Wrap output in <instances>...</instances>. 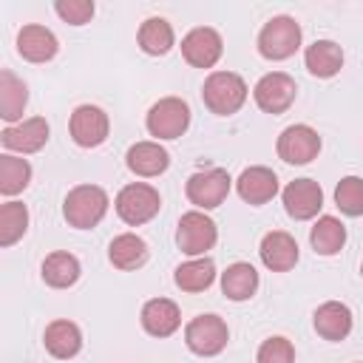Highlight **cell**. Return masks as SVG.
<instances>
[{"label": "cell", "instance_id": "cell-1", "mask_svg": "<svg viewBox=\"0 0 363 363\" xmlns=\"http://www.w3.org/2000/svg\"><path fill=\"white\" fill-rule=\"evenodd\" d=\"M108 204H111L108 193L99 184H77L68 190V196L62 201V216L71 227L91 230L105 218Z\"/></svg>", "mask_w": 363, "mask_h": 363}, {"label": "cell", "instance_id": "cell-2", "mask_svg": "<svg viewBox=\"0 0 363 363\" xmlns=\"http://www.w3.org/2000/svg\"><path fill=\"white\" fill-rule=\"evenodd\" d=\"M201 99L216 116H230L247 102V82L233 71H213L204 79Z\"/></svg>", "mask_w": 363, "mask_h": 363}, {"label": "cell", "instance_id": "cell-3", "mask_svg": "<svg viewBox=\"0 0 363 363\" xmlns=\"http://www.w3.org/2000/svg\"><path fill=\"white\" fill-rule=\"evenodd\" d=\"M298 48H301V26L295 17L278 14L264 23V28L258 34V54L264 60H272V62L289 60Z\"/></svg>", "mask_w": 363, "mask_h": 363}, {"label": "cell", "instance_id": "cell-4", "mask_svg": "<svg viewBox=\"0 0 363 363\" xmlns=\"http://www.w3.org/2000/svg\"><path fill=\"white\" fill-rule=\"evenodd\" d=\"M113 207H116V216H119L125 224L139 227V224L150 221V218L159 213L162 196H159L156 187H150V184H145V182H133V184H125V187L116 193Z\"/></svg>", "mask_w": 363, "mask_h": 363}, {"label": "cell", "instance_id": "cell-5", "mask_svg": "<svg viewBox=\"0 0 363 363\" xmlns=\"http://www.w3.org/2000/svg\"><path fill=\"white\" fill-rule=\"evenodd\" d=\"M145 125H147V133L156 139H179L190 125V108L179 96H164L150 105Z\"/></svg>", "mask_w": 363, "mask_h": 363}, {"label": "cell", "instance_id": "cell-6", "mask_svg": "<svg viewBox=\"0 0 363 363\" xmlns=\"http://www.w3.org/2000/svg\"><path fill=\"white\" fill-rule=\"evenodd\" d=\"M218 241V227L216 221L201 213V210H190L179 218V230H176V244L184 255H204L207 250H213V244Z\"/></svg>", "mask_w": 363, "mask_h": 363}, {"label": "cell", "instance_id": "cell-7", "mask_svg": "<svg viewBox=\"0 0 363 363\" xmlns=\"http://www.w3.org/2000/svg\"><path fill=\"white\" fill-rule=\"evenodd\" d=\"M227 340H230V329L218 315H199L184 329L187 349L193 354H201V357H213V354L224 352Z\"/></svg>", "mask_w": 363, "mask_h": 363}, {"label": "cell", "instance_id": "cell-8", "mask_svg": "<svg viewBox=\"0 0 363 363\" xmlns=\"http://www.w3.org/2000/svg\"><path fill=\"white\" fill-rule=\"evenodd\" d=\"M230 173L224 167H210V170H199L187 179L184 193L190 199V204H196L201 213L213 210L218 204H224L227 193H230Z\"/></svg>", "mask_w": 363, "mask_h": 363}, {"label": "cell", "instance_id": "cell-9", "mask_svg": "<svg viewBox=\"0 0 363 363\" xmlns=\"http://www.w3.org/2000/svg\"><path fill=\"white\" fill-rule=\"evenodd\" d=\"M295 94H298V85L289 74L284 71H269L264 74L255 88H252V96H255V105L264 111V113H284L289 111V105L295 102Z\"/></svg>", "mask_w": 363, "mask_h": 363}, {"label": "cell", "instance_id": "cell-10", "mask_svg": "<svg viewBox=\"0 0 363 363\" xmlns=\"http://www.w3.org/2000/svg\"><path fill=\"white\" fill-rule=\"evenodd\" d=\"M275 147L286 164H309L320 153V136L309 125H289L281 130Z\"/></svg>", "mask_w": 363, "mask_h": 363}, {"label": "cell", "instance_id": "cell-11", "mask_svg": "<svg viewBox=\"0 0 363 363\" xmlns=\"http://www.w3.org/2000/svg\"><path fill=\"white\" fill-rule=\"evenodd\" d=\"M68 130H71V139H74L79 147H99V145L108 139L111 119H108V113H105L102 108H96V105H79V108H74V113H71Z\"/></svg>", "mask_w": 363, "mask_h": 363}, {"label": "cell", "instance_id": "cell-12", "mask_svg": "<svg viewBox=\"0 0 363 363\" xmlns=\"http://www.w3.org/2000/svg\"><path fill=\"white\" fill-rule=\"evenodd\" d=\"M221 54H224V43L216 28L199 26V28L187 31L182 40V57L193 68H213L221 60Z\"/></svg>", "mask_w": 363, "mask_h": 363}, {"label": "cell", "instance_id": "cell-13", "mask_svg": "<svg viewBox=\"0 0 363 363\" xmlns=\"http://www.w3.org/2000/svg\"><path fill=\"white\" fill-rule=\"evenodd\" d=\"M323 207V190L315 179H295L284 187V210L295 221H309Z\"/></svg>", "mask_w": 363, "mask_h": 363}, {"label": "cell", "instance_id": "cell-14", "mask_svg": "<svg viewBox=\"0 0 363 363\" xmlns=\"http://www.w3.org/2000/svg\"><path fill=\"white\" fill-rule=\"evenodd\" d=\"M0 142L6 150H14V153H37L48 142V122L43 116L23 119V122L6 128L0 133Z\"/></svg>", "mask_w": 363, "mask_h": 363}, {"label": "cell", "instance_id": "cell-15", "mask_svg": "<svg viewBox=\"0 0 363 363\" xmlns=\"http://www.w3.org/2000/svg\"><path fill=\"white\" fill-rule=\"evenodd\" d=\"M57 51H60V43H57L51 28L37 26V23H28V26L20 28V34H17V54L23 60H28V62H48V60L57 57Z\"/></svg>", "mask_w": 363, "mask_h": 363}, {"label": "cell", "instance_id": "cell-16", "mask_svg": "<svg viewBox=\"0 0 363 363\" xmlns=\"http://www.w3.org/2000/svg\"><path fill=\"white\" fill-rule=\"evenodd\" d=\"M235 190H238V196L247 204L258 207V204H267L269 199H275V193H278V176L269 167H264V164H252V167L241 170V176L235 182Z\"/></svg>", "mask_w": 363, "mask_h": 363}, {"label": "cell", "instance_id": "cell-17", "mask_svg": "<svg viewBox=\"0 0 363 363\" xmlns=\"http://www.w3.org/2000/svg\"><path fill=\"white\" fill-rule=\"evenodd\" d=\"M258 252H261L264 267L272 269V272H289L298 264V241L289 233H284V230L267 233L261 238Z\"/></svg>", "mask_w": 363, "mask_h": 363}, {"label": "cell", "instance_id": "cell-18", "mask_svg": "<svg viewBox=\"0 0 363 363\" xmlns=\"http://www.w3.org/2000/svg\"><path fill=\"white\" fill-rule=\"evenodd\" d=\"M312 323H315V332H318L323 340L337 343V340H346V337H349L354 318H352V309H349L346 303H340V301H326V303H320V306L315 309Z\"/></svg>", "mask_w": 363, "mask_h": 363}, {"label": "cell", "instance_id": "cell-19", "mask_svg": "<svg viewBox=\"0 0 363 363\" xmlns=\"http://www.w3.org/2000/svg\"><path fill=\"white\" fill-rule=\"evenodd\" d=\"M182 326V312L170 298H150L142 306V329L153 337H170Z\"/></svg>", "mask_w": 363, "mask_h": 363}, {"label": "cell", "instance_id": "cell-20", "mask_svg": "<svg viewBox=\"0 0 363 363\" xmlns=\"http://www.w3.org/2000/svg\"><path fill=\"white\" fill-rule=\"evenodd\" d=\"M125 164H128L130 173L145 176V179H153V176H159V173L167 170L170 153H167L159 142H136V145L128 147Z\"/></svg>", "mask_w": 363, "mask_h": 363}, {"label": "cell", "instance_id": "cell-21", "mask_svg": "<svg viewBox=\"0 0 363 363\" xmlns=\"http://www.w3.org/2000/svg\"><path fill=\"white\" fill-rule=\"evenodd\" d=\"M43 343H45V352L57 360H68L74 354H79L82 349V332L74 320H51L45 326V335H43Z\"/></svg>", "mask_w": 363, "mask_h": 363}, {"label": "cell", "instance_id": "cell-22", "mask_svg": "<svg viewBox=\"0 0 363 363\" xmlns=\"http://www.w3.org/2000/svg\"><path fill=\"white\" fill-rule=\"evenodd\" d=\"M306 71L318 79H329L343 68V48L335 40H315L303 54Z\"/></svg>", "mask_w": 363, "mask_h": 363}, {"label": "cell", "instance_id": "cell-23", "mask_svg": "<svg viewBox=\"0 0 363 363\" xmlns=\"http://www.w3.org/2000/svg\"><path fill=\"white\" fill-rule=\"evenodd\" d=\"M79 272H82V267H79L77 255H71V252H65V250H57V252L45 255V261H43V267H40L43 281H45L48 286H54V289H68V286H74L77 278H79Z\"/></svg>", "mask_w": 363, "mask_h": 363}, {"label": "cell", "instance_id": "cell-24", "mask_svg": "<svg viewBox=\"0 0 363 363\" xmlns=\"http://www.w3.org/2000/svg\"><path fill=\"white\" fill-rule=\"evenodd\" d=\"M28 102V88L9 68L0 71V116L6 122H23V111Z\"/></svg>", "mask_w": 363, "mask_h": 363}, {"label": "cell", "instance_id": "cell-25", "mask_svg": "<svg viewBox=\"0 0 363 363\" xmlns=\"http://www.w3.org/2000/svg\"><path fill=\"white\" fill-rule=\"evenodd\" d=\"M108 258L116 269H139L147 261V244L145 238H139L136 233H122L111 241L108 247Z\"/></svg>", "mask_w": 363, "mask_h": 363}, {"label": "cell", "instance_id": "cell-26", "mask_svg": "<svg viewBox=\"0 0 363 363\" xmlns=\"http://www.w3.org/2000/svg\"><path fill=\"white\" fill-rule=\"evenodd\" d=\"M176 286L182 292H204L213 286L216 281V264L213 258L201 255V258H193V261H184L176 267V275H173Z\"/></svg>", "mask_w": 363, "mask_h": 363}, {"label": "cell", "instance_id": "cell-27", "mask_svg": "<svg viewBox=\"0 0 363 363\" xmlns=\"http://www.w3.org/2000/svg\"><path fill=\"white\" fill-rule=\"evenodd\" d=\"M258 289V272L247 261H235L221 272V292L230 301H247Z\"/></svg>", "mask_w": 363, "mask_h": 363}, {"label": "cell", "instance_id": "cell-28", "mask_svg": "<svg viewBox=\"0 0 363 363\" xmlns=\"http://www.w3.org/2000/svg\"><path fill=\"white\" fill-rule=\"evenodd\" d=\"M309 244L318 255H337L346 244V227L335 216H320L309 230Z\"/></svg>", "mask_w": 363, "mask_h": 363}, {"label": "cell", "instance_id": "cell-29", "mask_svg": "<svg viewBox=\"0 0 363 363\" xmlns=\"http://www.w3.org/2000/svg\"><path fill=\"white\" fill-rule=\"evenodd\" d=\"M136 40H139V48H142L145 54H150V57L167 54V51L173 48V43H176L173 26H170L164 17H147V20L139 26Z\"/></svg>", "mask_w": 363, "mask_h": 363}, {"label": "cell", "instance_id": "cell-30", "mask_svg": "<svg viewBox=\"0 0 363 363\" xmlns=\"http://www.w3.org/2000/svg\"><path fill=\"white\" fill-rule=\"evenodd\" d=\"M31 182V164L20 156L3 153L0 156V193L3 196H17L28 187Z\"/></svg>", "mask_w": 363, "mask_h": 363}, {"label": "cell", "instance_id": "cell-31", "mask_svg": "<svg viewBox=\"0 0 363 363\" xmlns=\"http://www.w3.org/2000/svg\"><path fill=\"white\" fill-rule=\"evenodd\" d=\"M28 230V207L23 201H6L0 207V247L17 244Z\"/></svg>", "mask_w": 363, "mask_h": 363}, {"label": "cell", "instance_id": "cell-32", "mask_svg": "<svg viewBox=\"0 0 363 363\" xmlns=\"http://www.w3.org/2000/svg\"><path fill=\"white\" fill-rule=\"evenodd\" d=\"M335 204L346 216H363V179L346 176L335 187Z\"/></svg>", "mask_w": 363, "mask_h": 363}, {"label": "cell", "instance_id": "cell-33", "mask_svg": "<svg viewBox=\"0 0 363 363\" xmlns=\"http://www.w3.org/2000/svg\"><path fill=\"white\" fill-rule=\"evenodd\" d=\"M255 363H295V346L275 335V337H267L261 346H258V354H255Z\"/></svg>", "mask_w": 363, "mask_h": 363}, {"label": "cell", "instance_id": "cell-34", "mask_svg": "<svg viewBox=\"0 0 363 363\" xmlns=\"http://www.w3.org/2000/svg\"><path fill=\"white\" fill-rule=\"evenodd\" d=\"M54 11L71 26H85L94 17V3L91 0H57Z\"/></svg>", "mask_w": 363, "mask_h": 363}, {"label": "cell", "instance_id": "cell-35", "mask_svg": "<svg viewBox=\"0 0 363 363\" xmlns=\"http://www.w3.org/2000/svg\"><path fill=\"white\" fill-rule=\"evenodd\" d=\"M360 272H363V267H360Z\"/></svg>", "mask_w": 363, "mask_h": 363}]
</instances>
